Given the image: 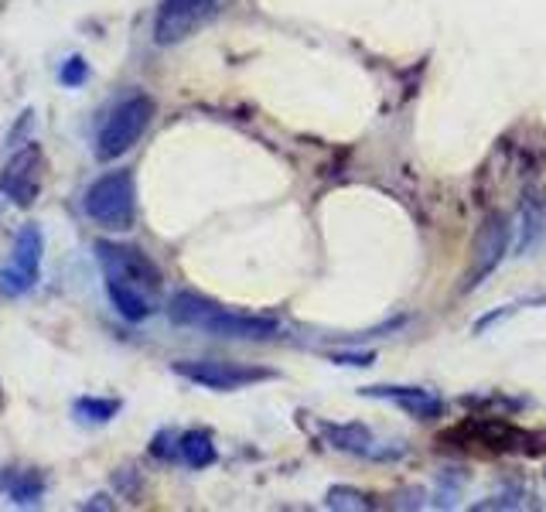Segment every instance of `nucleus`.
I'll return each instance as SVG.
<instances>
[{
  "instance_id": "obj_23",
  "label": "nucleus",
  "mask_w": 546,
  "mask_h": 512,
  "mask_svg": "<svg viewBox=\"0 0 546 512\" xmlns=\"http://www.w3.org/2000/svg\"><path fill=\"white\" fill-rule=\"evenodd\" d=\"M82 509H113V499L110 495H93L89 502H82Z\"/></svg>"
},
{
  "instance_id": "obj_15",
  "label": "nucleus",
  "mask_w": 546,
  "mask_h": 512,
  "mask_svg": "<svg viewBox=\"0 0 546 512\" xmlns=\"http://www.w3.org/2000/svg\"><path fill=\"white\" fill-rule=\"evenodd\" d=\"M72 414H76L79 424H110L113 417L120 414V400H106V396H79L72 403Z\"/></svg>"
},
{
  "instance_id": "obj_4",
  "label": "nucleus",
  "mask_w": 546,
  "mask_h": 512,
  "mask_svg": "<svg viewBox=\"0 0 546 512\" xmlns=\"http://www.w3.org/2000/svg\"><path fill=\"white\" fill-rule=\"evenodd\" d=\"M93 250H96L99 267H103V277L134 284L151 297L161 291L164 277H161V270H157V263L144 250H137V246H123V243H110V239H99Z\"/></svg>"
},
{
  "instance_id": "obj_3",
  "label": "nucleus",
  "mask_w": 546,
  "mask_h": 512,
  "mask_svg": "<svg viewBox=\"0 0 546 512\" xmlns=\"http://www.w3.org/2000/svg\"><path fill=\"white\" fill-rule=\"evenodd\" d=\"M41 256H45V236L38 226H21L11 246V260L0 267V294L4 297H21L35 291L41 280Z\"/></svg>"
},
{
  "instance_id": "obj_6",
  "label": "nucleus",
  "mask_w": 546,
  "mask_h": 512,
  "mask_svg": "<svg viewBox=\"0 0 546 512\" xmlns=\"http://www.w3.org/2000/svg\"><path fill=\"white\" fill-rule=\"evenodd\" d=\"M215 14H219L215 0H161L154 18V41L178 45V41L192 38L195 31H202Z\"/></svg>"
},
{
  "instance_id": "obj_22",
  "label": "nucleus",
  "mask_w": 546,
  "mask_h": 512,
  "mask_svg": "<svg viewBox=\"0 0 546 512\" xmlns=\"http://www.w3.org/2000/svg\"><path fill=\"white\" fill-rule=\"evenodd\" d=\"M31 117H35V113H31V110H24V113H21L18 127H14V134L7 137V144H18V137H21V134H28V130H31Z\"/></svg>"
},
{
  "instance_id": "obj_20",
  "label": "nucleus",
  "mask_w": 546,
  "mask_h": 512,
  "mask_svg": "<svg viewBox=\"0 0 546 512\" xmlns=\"http://www.w3.org/2000/svg\"><path fill=\"white\" fill-rule=\"evenodd\" d=\"M178 441H181V437H175L171 431L154 434V441H151V454H154L157 461H171V458H178V454H181Z\"/></svg>"
},
{
  "instance_id": "obj_18",
  "label": "nucleus",
  "mask_w": 546,
  "mask_h": 512,
  "mask_svg": "<svg viewBox=\"0 0 546 512\" xmlns=\"http://www.w3.org/2000/svg\"><path fill=\"white\" fill-rule=\"evenodd\" d=\"M86 79H89V62L82 59V55H69V59L62 62V69H59V82L65 89H76Z\"/></svg>"
},
{
  "instance_id": "obj_8",
  "label": "nucleus",
  "mask_w": 546,
  "mask_h": 512,
  "mask_svg": "<svg viewBox=\"0 0 546 512\" xmlns=\"http://www.w3.org/2000/svg\"><path fill=\"white\" fill-rule=\"evenodd\" d=\"M509 250V222L506 216L492 212L475 233V243H471V263H468V274H465V284L461 291H475L482 280L492 274L495 267L502 263V256Z\"/></svg>"
},
{
  "instance_id": "obj_5",
  "label": "nucleus",
  "mask_w": 546,
  "mask_h": 512,
  "mask_svg": "<svg viewBox=\"0 0 546 512\" xmlns=\"http://www.w3.org/2000/svg\"><path fill=\"white\" fill-rule=\"evenodd\" d=\"M171 369H175V376L188 379V383L205 386V390H219V393H233V390H243V386H253L277 376L273 369L243 366V362H219V359H181Z\"/></svg>"
},
{
  "instance_id": "obj_11",
  "label": "nucleus",
  "mask_w": 546,
  "mask_h": 512,
  "mask_svg": "<svg viewBox=\"0 0 546 512\" xmlns=\"http://www.w3.org/2000/svg\"><path fill=\"white\" fill-rule=\"evenodd\" d=\"M219 308L222 304H215V301H209V297H202L195 291H178L168 301V318L181 328H198V332H205V325H209Z\"/></svg>"
},
{
  "instance_id": "obj_24",
  "label": "nucleus",
  "mask_w": 546,
  "mask_h": 512,
  "mask_svg": "<svg viewBox=\"0 0 546 512\" xmlns=\"http://www.w3.org/2000/svg\"><path fill=\"white\" fill-rule=\"evenodd\" d=\"M0 407H4V393H0Z\"/></svg>"
},
{
  "instance_id": "obj_14",
  "label": "nucleus",
  "mask_w": 546,
  "mask_h": 512,
  "mask_svg": "<svg viewBox=\"0 0 546 512\" xmlns=\"http://www.w3.org/2000/svg\"><path fill=\"white\" fill-rule=\"evenodd\" d=\"M325 434L332 441V448L349 451V454H372L379 458V451L372 448V434L362 424H325Z\"/></svg>"
},
{
  "instance_id": "obj_17",
  "label": "nucleus",
  "mask_w": 546,
  "mask_h": 512,
  "mask_svg": "<svg viewBox=\"0 0 546 512\" xmlns=\"http://www.w3.org/2000/svg\"><path fill=\"white\" fill-rule=\"evenodd\" d=\"M178 448H181V458H185V465H192V468H209V465H215V444H212L209 431H188V434H181Z\"/></svg>"
},
{
  "instance_id": "obj_2",
  "label": "nucleus",
  "mask_w": 546,
  "mask_h": 512,
  "mask_svg": "<svg viewBox=\"0 0 546 512\" xmlns=\"http://www.w3.org/2000/svg\"><path fill=\"white\" fill-rule=\"evenodd\" d=\"M154 99L144 93L127 96L123 103L113 106V113L106 117V123L96 134V158L99 161H117L130 147L144 137V130L151 127L154 120Z\"/></svg>"
},
{
  "instance_id": "obj_13",
  "label": "nucleus",
  "mask_w": 546,
  "mask_h": 512,
  "mask_svg": "<svg viewBox=\"0 0 546 512\" xmlns=\"http://www.w3.org/2000/svg\"><path fill=\"white\" fill-rule=\"evenodd\" d=\"M0 485H4L7 499L14 506H38L45 499V478H41V472H11L4 475Z\"/></svg>"
},
{
  "instance_id": "obj_10",
  "label": "nucleus",
  "mask_w": 546,
  "mask_h": 512,
  "mask_svg": "<svg viewBox=\"0 0 546 512\" xmlns=\"http://www.w3.org/2000/svg\"><path fill=\"white\" fill-rule=\"evenodd\" d=\"M369 400H393L407 410L410 417L420 420H434L444 414V403L437 396H430L427 390H417V386H362L359 390Z\"/></svg>"
},
{
  "instance_id": "obj_7",
  "label": "nucleus",
  "mask_w": 546,
  "mask_h": 512,
  "mask_svg": "<svg viewBox=\"0 0 546 512\" xmlns=\"http://www.w3.org/2000/svg\"><path fill=\"white\" fill-rule=\"evenodd\" d=\"M41 178H45V154L38 144H24L0 171V195L11 198L18 209H28L41 192Z\"/></svg>"
},
{
  "instance_id": "obj_12",
  "label": "nucleus",
  "mask_w": 546,
  "mask_h": 512,
  "mask_svg": "<svg viewBox=\"0 0 546 512\" xmlns=\"http://www.w3.org/2000/svg\"><path fill=\"white\" fill-rule=\"evenodd\" d=\"M106 294H110V304L117 308L120 318L127 321H144L154 315V301L147 291H140L134 284H123V280H110L106 277Z\"/></svg>"
},
{
  "instance_id": "obj_16",
  "label": "nucleus",
  "mask_w": 546,
  "mask_h": 512,
  "mask_svg": "<svg viewBox=\"0 0 546 512\" xmlns=\"http://www.w3.org/2000/svg\"><path fill=\"white\" fill-rule=\"evenodd\" d=\"M543 229H546V202H543V195H526V202H523V239H519V253H526V250H533L536 246V239L543 236Z\"/></svg>"
},
{
  "instance_id": "obj_9",
  "label": "nucleus",
  "mask_w": 546,
  "mask_h": 512,
  "mask_svg": "<svg viewBox=\"0 0 546 512\" xmlns=\"http://www.w3.org/2000/svg\"><path fill=\"white\" fill-rule=\"evenodd\" d=\"M205 332L215 338H239V342H267V338L280 332V325L273 318L236 315V311H229V308H219L209 325H205Z\"/></svg>"
},
{
  "instance_id": "obj_19",
  "label": "nucleus",
  "mask_w": 546,
  "mask_h": 512,
  "mask_svg": "<svg viewBox=\"0 0 546 512\" xmlns=\"http://www.w3.org/2000/svg\"><path fill=\"white\" fill-rule=\"evenodd\" d=\"M369 506L372 502L359 489H345V485H338V489L328 492V509H369Z\"/></svg>"
},
{
  "instance_id": "obj_1",
  "label": "nucleus",
  "mask_w": 546,
  "mask_h": 512,
  "mask_svg": "<svg viewBox=\"0 0 546 512\" xmlns=\"http://www.w3.org/2000/svg\"><path fill=\"white\" fill-rule=\"evenodd\" d=\"M82 209H86L89 219L106 229H117V233L130 229L137 216L134 175H130V171H106L103 178H96L93 185L86 188Z\"/></svg>"
},
{
  "instance_id": "obj_21",
  "label": "nucleus",
  "mask_w": 546,
  "mask_h": 512,
  "mask_svg": "<svg viewBox=\"0 0 546 512\" xmlns=\"http://www.w3.org/2000/svg\"><path fill=\"white\" fill-rule=\"evenodd\" d=\"M372 359H376V355L372 352H362V355H332V362H338V366H372Z\"/></svg>"
}]
</instances>
